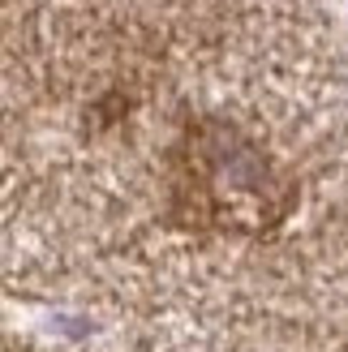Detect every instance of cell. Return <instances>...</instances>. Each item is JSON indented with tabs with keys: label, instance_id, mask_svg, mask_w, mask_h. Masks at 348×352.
Here are the masks:
<instances>
[{
	"label": "cell",
	"instance_id": "1",
	"mask_svg": "<svg viewBox=\"0 0 348 352\" xmlns=\"http://www.w3.org/2000/svg\"><path fill=\"white\" fill-rule=\"evenodd\" d=\"M292 206L297 181L228 120L189 116L168 146V219L185 232L271 236Z\"/></svg>",
	"mask_w": 348,
	"mask_h": 352
}]
</instances>
